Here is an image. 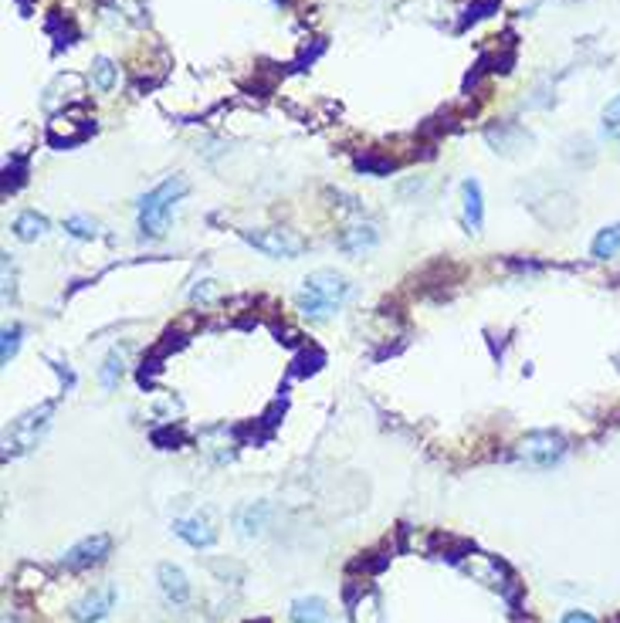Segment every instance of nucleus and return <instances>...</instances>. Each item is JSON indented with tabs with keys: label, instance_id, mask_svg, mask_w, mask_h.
<instances>
[{
	"label": "nucleus",
	"instance_id": "nucleus-1",
	"mask_svg": "<svg viewBox=\"0 0 620 623\" xmlns=\"http://www.w3.org/2000/svg\"><path fill=\"white\" fill-rule=\"evenodd\" d=\"M349 291H353V285H349L346 275H339L333 268H319V271H312V275L302 281L298 312H302L305 319L323 322V319H329V315L349 299Z\"/></svg>",
	"mask_w": 620,
	"mask_h": 623
},
{
	"label": "nucleus",
	"instance_id": "nucleus-2",
	"mask_svg": "<svg viewBox=\"0 0 620 623\" xmlns=\"http://www.w3.org/2000/svg\"><path fill=\"white\" fill-rule=\"evenodd\" d=\"M187 190H191V183L183 180V177H167V180L156 183L153 190L140 200V230H143L146 238H163L167 234L173 207H177V200Z\"/></svg>",
	"mask_w": 620,
	"mask_h": 623
},
{
	"label": "nucleus",
	"instance_id": "nucleus-3",
	"mask_svg": "<svg viewBox=\"0 0 620 623\" xmlns=\"http://www.w3.org/2000/svg\"><path fill=\"white\" fill-rule=\"evenodd\" d=\"M51 414H55V403H41V407L27 410L25 417H17L11 424V431L4 437V454L7 457H17V454H27L31 447H37V441L45 437V431L51 427Z\"/></svg>",
	"mask_w": 620,
	"mask_h": 623
},
{
	"label": "nucleus",
	"instance_id": "nucleus-4",
	"mask_svg": "<svg viewBox=\"0 0 620 623\" xmlns=\"http://www.w3.org/2000/svg\"><path fill=\"white\" fill-rule=\"evenodd\" d=\"M515 454L532 467H553L563 454H566V441H563L556 431H532L519 441V451H515Z\"/></svg>",
	"mask_w": 620,
	"mask_h": 623
},
{
	"label": "nucleus",
	"instance_id": "nucleus-5",
	"mask_svg": "<svg viewBox=\"0 0 620 623\" xmlns=\"http://www.w3.org/2000/svg\"><path fill=\"white\" fill-rule=\"evenodd\" d=\"M244 240L254 244L258 251H264L268 258H298L305 251V240L298 238L295 230L288 228H264V230H244Z\"/></svg>",
	"mask_w": 620,
	"mask_h": 623
},
{
	"label": "nucleus",
	"instance_id": "nucleus-6",
	"mask_svg": "<svg viewBox=\"0 0 620 623\" xmlns=\"http://www.w3.org/2000/svg\"><path fill=\"white\" fill-rule=\"evenodd\" d=\"M108 549H112V539H108L106 532L85 536L82 542H75L72 549L61 556V566H65V569H72V573H82V569H92V566L102 563V559L108 556Z\"/></svg>",
	"mask_w": 620,
	"mask_h": 623
},
{
	"label": "nucleus",
	"instance_id": "nucleus-7",
	"mask_svg": "<svg viewBox=\"0 0 620 623\" xmlns=\"http://www.w3.org/2000/svg\"><path fill=\"white\" fill-rule=\"evenodd\" d=\"M112 603H116V587H98V589H92V593H85V597L72 607V620L75 623H98V620H106L108 610H112Z\"/></svg>",
	"mask_w": 620,
	"mask_h": 623
},
{
	"label": "nucleus",
	"instance_id": "nucleus-8",
	"mask_svg": "<svg viewBox=\"0 0 620 623\" xmlns=\"http://www.w3.org/2000/svg\"><path fill=\"white\" fill-rule=\"evenodd\" d=\"M173 532H177L183 542H191L193 549H211L217 542V528L211 522V516L203 512V516H191V518H180L173 522Z\"/></svg>",
	"mask_w": 620,
	"mask_h": 623
},
{
	"label": "nucleus",
	"instance_id": "nucleus-9",
	"mask_svg": "<svg viewBox=\"0 0 620 623\" xmlns=\"http://www.w3.org/2000/svg\"><path fill=\"white\" fill-rule=\"evenodd\" d=\"M156 579H160V589H163V597L170 599V603H187L191 599V583H187V576H183V569L173 563H163L160 569H156Z\"/></svg>",
	"mask_w": 620,
	"mask_h": 623
},
{
	"label": "nucleus",
	"instance_id": "nucleus-10",
	"mask_svg": "<svg viewBox=\"0 0 620 623\" xmlns=\"http://www.w3.org/2000/svg\"><path fill=\"white\" fill-rule=\"evenodd\" d=\"M485 139H489L491 146H495V153H515V149H522V146H532V136L529 132H522L519 126H491L489 132H485Z\"/></svg>",
	"mask_w": 620,
	"mask_h": 623
},
{
	"label": "nucleus",
	"instance_id": "nucleus-11",
	"mask_svg": "<svg viewBox=\"0 0 620 623\" xmlns=\"http://www.w3.org/2000/svg\"><path fill=\"white\" fill-rule=\"evenodd\" d=\"M333 613L323 597H298L292 599V623H329Z\"/></svg>",
	"mask_w": 620,
	"mask_h": 623
},
{
	"label": "nucleus",
	"instance_id": "nucleus-12",
	"mask_svg": "<svg viewBox=\"0 0 620 623\" xmlns=\"http://www.w3.org/2000/svg\"><path fill=\"white\" fill-rule=\"evenodd\" d=\"M461 200H465V224L468 230H481L485 224V200H481V187L478 180H465L461 183Z\"/></svg>",
	"mask_w": 620,
	"mask_h": 623
},
{
	"label": "nucleus",
	"instance_id": "nucleus-13",
	"mask_svg": "<svg viewBox=\"0 0 620 623\" xmlns=\"http://www.w3.org/2000/svg\"><path fill=\"white\" fill-rule=\"evenodd\" d=\"M339 248L343 251H363V248H373L377 244V228L373 224H349V228L339 230Z\"/></svg>",
	"mask_w": 620,
	"mask_h": 623
},
{
	"label": "nucleus",
	"instance_id": "nucleus-14",
	"mask_svg": "<svg viewBox=\"0 0 620 623\" xmlns=\"http://www.w3.org/2000/svg\"><path fill=\"white\" fill-rule=\"evenodd\" d=\"M461 569H465V573H471L475 579H481L485 587H505V583H501V563H495V559L471 556L468 563H461Z\"/></svg>",
	"mask_w": 620,
	"mask_h": 623
},
{
	"label": "nucleus",
	"instance_id": "nucleus-15",
	"mask_svg": "<svg viewBox=\"0 0 620 623\" xmlns=\"http://www.w3.org/2000/svg\"><path fill=\"white\" fill-rule=\"evenodd\" d=\"M14 234L21 240H37L48 234V217L37 214V210H25V214H17L14 220Z\"/></svg>",
	"mask_w": 620,
	"mask_h": 623
},
{
	"label": "nucleus",
	"instance_id": "nucleus-16",
	"mask_svg": "<svg viewBox=\"0 0 620 623\" xmlns=\"http://www.w3.org/2000/svg\"><path fill=\"white\" fill-rule=\"evenodd\" d=\"M264 518H268V505H244L238 516H234V526H238L241 536H258L264 528Z\"/></svg>",
	"mask_w": 620,
	"mask_h": 623
},
{
	"label": "nucleus",
	"instance_id": "nucleus-17",
	"mask_svg": "<svg viewBox=\"0 0 620 623\" xmlns=\"http://www.w3.org/2000/svg\"><path fill=\"white\" fill-rule=\"evenodd\" d=\"M590 251H594V258H614V254L620 251V224H610V228H604L600 234L594 238V244H590Z\"/></svg>",
	"mask_w": 620,
	"mask_h": 623
},
{
	"label": "nucleus",
	"instance_id": "nucleus-18",
	"mask_svg": "<svg viewBox=\"0 0 620 623\" xmlns=\"http://www.w3.org/2000/svg\"><path fill=\"white\" fill-rule=\"evenodd\" d=\"M116 65L108 58H96L92 61V82H96V88L98 92H112L116 88Z\"/></svg>",
	"mask_w": 620,
	"mask_h": 623
},
{
	"label": "nucleus",
	"instance_id": "nucleus-19",
	"mask_svg": "<svg viewBox=\"0 0 620 623\" xmlns=\"http://www.w3.org/2000/svg\"><path fill=\"white\" fill-rule=\"evenodd\" d=\"M122 363H126V352H122V349H112V352H108V360H106V366H102V386H106V390H112V386L119 383Z\"/></svg>",
	"mask_w": 620,
	"mask_h": 623
},
{
	"label": "nucleus",
	"instance_id": "nucleus-20",
	"mask_svg": "<svg viewBox=\"0 0 620 623\" xmlns=\"http://www.w3.org/2000/svg\"><path fill=\"white\" fill-rule=\"evenodd\" d=\"M65 230H68L72 238L88 240V238H96V234H98V224H96V220H92V217L75 214V217H68V220H65Z\"/></svg>",
	"mask_w": 620,
	"mask_h": 623
},
{
	"label": "nucleus",
	"instance_id": "nucleus-21",
	"mask_svg": "<svg viewBox=\"0 0 620 623\" xmlns=\"http://www.w3.org/2000/svg\"><path fill=\"white\" fill-rule=\"evenodd\" d=\"M356 169L383 177V173H390V169H394V159H387V156H377V153H367V156H359V159H356Z\"/></svg>",
	"mask_w": 620,
	"mask_h": 623
},
{
	"label": "nucleus",
	"instance_id": "nucleus-22",
	"mask_svg": "<svg viewBox=\"0 0 620 623\" xmlns=\"http://www.w3.org/2000/svg\"><path fill=\"white\" fill-rule=\"evenodd\" d=\"M21 346V325H7L4 329V346H0V363H11Z\"/></svg>",
	"mask_w": 620,
	"mask_h": 623
},
{
	"label": "nucleus",
	"instance_id": "nucleus-23",
	"mask_svg": "<svg viewBox=\"0 0 620 623\" xmlns=\"http://www.w3.org/2000/svg\"><path fill=\"white\" fill-rule=\"evenodd\" d=\"M153 444L160 451H170V447H180V444H183V434H180L173 424H167V427H156L153 431Z\"/></svg>",
	"mask_w": 620,
	"mask_h": 623
},
{
	"label": "nucleus",
	"instance_id": "nucleus-24",
	"mask_svg": "<svg viewBox=\"0 0 620 623\" xmlns=\"http://www.w3.org/2000/svg\"><path fill=\"white\" fill-rule=\"evenodd\" d=\"M323 363H326L323 352H319V349H309V352H302V356L295 360V373H298V376H305V373H315L319 366H323Z\"/></svg>",
	"mask_w": 620,
	"mask_h": 623
},
{
	"label": "nucleus",
	"instance_id": "nucleus-25",
	"mask_svg": "<svg viewBox=\"0 0 620 623\" xmlns=\"http://www.w3.org/2000/svg\"><path fill=\"white\" fill-rule=\"evenodd\" d=\"M221 291H217V281H201V285L193 288V295L191 299L193 301H211V299H217Z\"/></svg>",
	"mask_w": 620,
	"mask_h": 623
},
{
	"label": "nucleus",
	"instance_id": "nucleus-26",
	"mask_svg": "<svg viewBox=\"0 0 620 623\" xmlns=\"http://www.w3.org/2000/svg\"><path fill=\"white\" fill-rule=\"evenodd\" d=\"M604 126H607V129H614V132L620 129V96L614 98L607 108H604Z\"/></svg>",
	"mask_w": 620,
	"mask_h": 623
},
{
	"label": "nucleus",
	"instance_id": "nucleus-27",
	"mask_svg": "<svg viewBox=\"0 0 620 623\" xmlns=\"http://www.w3.org/2000/svg\"><path fill=\"white\" fill-rule=\"evenodd\" d=\"M4 295H7V299L14 295V271H11V261H7V258H4Z\"/></svg>",
	"mask_w": 620,
	"mask_h": 623
},
{
	"label": "nucleus",
	"instance_id": "nucleus-28",
	"mask_svg": "<svg viewBox=\"0 0 620 623\" xmlns=\"http://www.w3.org/2000/svg\"><path fill=\"white\" fill-rule=\"evenodd\" d=\"M563 623H596V620L590 617V613H584V610H573V613H566V617H563Z\"/></svg>",
	"mask_w": 620,
	"mask_h": 623
}]
</instances>
